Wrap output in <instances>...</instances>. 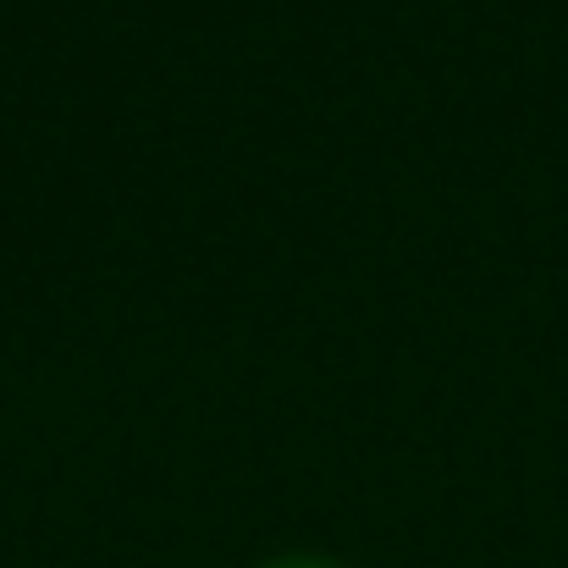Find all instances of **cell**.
<instances>
[{"mask_svg":"<svg viewBox=\"0 0 568 568\" xmlns=\"http://www.w3.org/2000/svg\"><path fill=\"white\" fill-rule=\"evenodd\" d=\"M260 568H343V564H332V558H310V552H293V558H271V564H260Z\"/></svg>","mask_w":568,"mask_h":568,"instance_id":"6da1fadb","label":"cell"}]
</instances>
